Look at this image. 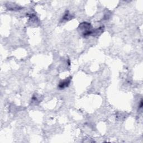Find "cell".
Here are the masks:
<instances>
[{"instance_id": "obj_1", "label": "cell", "mask_w": 143, "mask_h": 143, "mask_svg": "<svg viewBox=\"0 0 143 143\" xmlns=\"http://www.w3.org/2000/svg\"><path fill=\"white\" fill-rule=\"evenodd\" d=\"M70 82V79H67L65 80H63V81L61 82L59 84V87L60 88H64L67 87L68 86V85L69 84Z\"/></svg>"}]
</instances>
